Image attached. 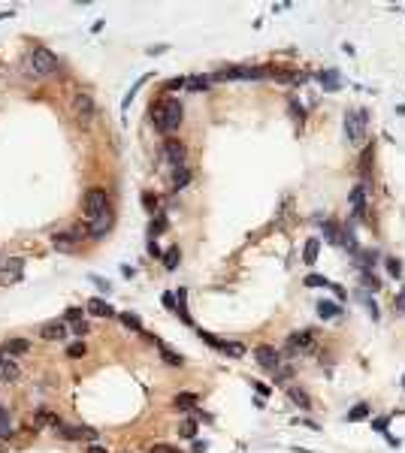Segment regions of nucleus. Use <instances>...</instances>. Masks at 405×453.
<instances>
[{"label": "nucleus", "instance_id": "nucleus-1", "mask_svg": "<svg viewBox=\"0 0 405 453\" xmlns=\"http://www.w3.org/2000/svg\"><path fill=\"white\" fill-rule=\"evenodd\" d=\"M182 115H185V106L178 103V97H164L158 106H151V121L161 133H175L182 124Z\"/></svg>", "mask_w": 405, "mask_h": 453}, {"label": "nucleus", "instance_id": "nucleus-2", "mask_svg": "<svg viewBox=\"0 0 405 453\" xmlns=\"http://www.w3.org/2000/svg\"><path fill=\"white\" fill-rule=\"evenodd\" d=\"M58 55L55 52H49L46 46H36L28 52V58H25V73L28 76H34V79H46V76H52V73H58Z\"/></svg>", "mask_w": 405, "mask_h": 453}, {"label": "nucleus", "instance_id": "nucleus-3", "mask_svg": "<svg viewBox=\"0 0 405 453\" xmlns=\"http://www.w3.org/2000/svg\"><path fill=\"white\" fill-rule=\"evenodd\" d=\"M366 124H369L366 109H351V112H345V139H348V145H354V148L363 145V139H366Z\"/></svg>", "mask_w": 405, "mask_h": 453}, {"label": "nucleus", "instance_id": "nucleus-4", "mask_svg": "<svg viewBox=\"0 0 405 453\" xmlns=\"http://www.w3.org/2000/svg\"><path fill=\"white\" fill-rule=\"evenodd\" d=\"M314 351V332L311 329H303V332H290L287 335V345H284V354L287 359H297L303 354H311Z\"/></svg>", "mask_w": 405, "mask_h": 453}, {"label": "nucleus", "instance_id": "nucleus-5", "mask_svg": "<svg viewBox=\"0 0 405 453\" xmlns=\"http://www.w3.org/2000/svg\"><path fill=\"white\" fill-rule=\"evenodd\" d=\"M109 209H112V202H109V194L103 188H91L85 194V218H88V224L97 221L103 212H109Z\"/></svg>", "mask_w": 405, "mask_h": 453}, {"label": "nucleus", "instance_id": "nucleus-6", "mask_svg": "<svg viewBox=\"0 0 405 453\" xmlns=\"http://www.w3.org/2000/svg\"><path fill=\"white\" fill-rule=\"evenodd\" d=\"M266 66H224L212 76V82H227V79H266Z\"/></svg>", "mask_w": 405, "mask_h": 453}, {"label": "nucleus", "instance_id": "nucleus-7", "mask_svg": "<svg viewBox=\"0 0 405 453\" xmlns=\"http://www.w3.org/2000/svg\"><path fill=\"white\" fill-rule=\"evenodd\" d=\"M61 438H67V441H97V429H91V426H67V423H58V429H55Z\"/></svg>", "mask_w": 405, "mask_h": 453}, {"label": "nucleus", "instance_id": "nucleus-8", "mask_svg": "<svg viewBox=\"0 0 405 453\" xmlns=\"http://www.w3.org/2000/svg\"><path fill=\"white\" fill-rule=\"evenodd\" d=\"M161 157H164V163H169V166H185V157H188V148L178 142V139H167L164 142V151H161Z\"/></svg>", "mask_w": 405, "mask_h": 453}, {"label": "nucleus", "instance_id": "nucleus-9", "mask_svg": "<svg viewBox=\"0 0 405 453\" xmlns=\"http://www.w3.org/2000/svg\"><path fill=\"white\" fill-rule=\"evenodd\" d=\"M254 359H257L260 369H266V372H272V375L281 369V354H278L275 348H269V345H260V348L254 351Z\"/></svg>", "mask_w": 405, "mask_h": 453}, {"label": "nucleus", "instance_id": "nucleus-10", "mask_svg": "<svg viewBox=\"0 0 405 453\" xmlns=\"http://www.w3.org/2000/svg\"><path fill=\"white\" fill-rule=\"evenodd\" d=\"M82 236H85L82 227H76V230H70V233H55V236H52V248H55V251H76V245L82 242Z\"/></svg>", "mask_w": 405, "mask_h": 453}, {"label": "nucleus", "instance_id": "nucleus-11", "mask_svg": "<svg viewBox=\"0 0 405 453\" xmlns=\"http://www.w3.org/2000/svg\"><path fill=\"white\" fill-rule=\"evenodd\" d=\"M18 375H21L18 363L9 354H3V348H0V384H12V381H18Z\"/></svg>", "mask_w": 405, "mask_h": 453}, {"label": "nucleus", "instance_id": "nucleus-12", "mask_svg": "<svg viewBox=\"0 0 405 453\" xmlns=\"http://www.w3.org/2000/svg\"><path fill=\"white\" fill-rule=\"evenodd\" d=\"M67 321H49V324L39 326V335L46 338V342H64L67 338Z\"/></svg>", "mask_w": 405, "mask_h": 453}, {"label": "nucleus", "instance_id": "nucleus-13", "mask_svg": "<svg viewBox=\"0 0 405 453\" xmlns=\"http://www.w3.org/2000/svg\"><path fill=\"white\" fill-rule=\"evenodd\" d=\"M112 221H115V215H112V209L109 212H103L97 221H91L88 224V233H91V239H103L109 230H112Z\"/></svg>", "mask_w": 405, "mask_h": 453}, {"label": "nucleus", "instance_id": "nucleus-14", "mask_svg": "<svg viewBox=\"0 0 405 453\" xmlns=\"http://www.w3.org/2000/svg\"><path fill=\"white\" fill-rule=\"evenodd\" d=\"M366 185H357L354 191H351V209H354V218L357 221H363L366 218Z\"/></svg>", "mask_w": 405, "mask_h": 453}, {"label": "nucleus", "instance_id": "nucleus-15", "mask_svg": "<svg viewBox=\"0 0 405 453\" xmlns=\"http://www.w3.org/2000/svg\"><path fill=\"white\" fill-rule=\"evenodd\" d=\"M209 85H212V76L194 73V76H188V82H185V91H191V94H202V91H209Z\"/></svg>", "mask_w": 405, "mask_h": 453}, {"label": "nucleus", "instance_id": "nucleus-16", "mask_svg": "<svg viewBox=\"0 0 405 453\" xmlns=\"http://www.w3.org/2000/svg\"><path fill=\"white\" fill-rule=\"evenodd\" d=\"M175 314H178V321H182V324L194 326L191 314H188V290H185V287H178V293H175Z\"/></svg>", "mask_w": 405, "mask_h": 453}, {"label": "nucleus", "instance_id": "nucleus-17", "mask_svg": "<svg viewBox=\"0 0 405 453\" xmlns=\"http://www.w3.org/2000/svg\"><path fill=\"white\" fill-rule=\"evenodd\" d=\"M21 269H25V260H6V266L0 269V278L3 281H18L21 278Z\"/></svg>", "mask_w": 405, "mask_h": 453}, {"label": "nucleus", "instance_id": "nucleus-18", "mask_svg": "<svg viewBox=\"0 0 405 453\" xmlns=\"http://www.w3.org/2000/svg\"><path fill=\"white\" fill-rule=\"evenodd\" d=\"M31 351V342L28 338H6L3 342V354H9V356H21V354H28Z\"/></svg>", "mask_w": 405, "mask_h": 453}, {"label": "nucleus", "instance_id": "nucleus-19", "mask_svg": "<svg viewBox=\"0 0 405 453\" xmlns=\"http://www.w3.org/2000/svg\"><path fill=\"white\" fill-rule=\"evenodd\" d=\"M88 311L94 314V318H112L115 314V308L106 302V299H100V296H94V299H88Z\"/></svg>", "mask_w": 405, "mask_h": 453}, {"label": "nucleus", "instance_id": "nucleus-20", "mask_svg": "<svg viewBox=\"0 0 405 453\" xmlns=\"http://www.w3.org/2000/svg\"><path fill=\"white\" fill-rule=\"evenodd\" d=\"M76 112H79V121H91V115H94V103H91V97L88 94H79L76 97Z\"/></svg>", "mask_w": 405, "mask_h": 453}, {"label": "nucleus", "instance_id": "nucleus-21", "mask_svg": "<svg viewBox=\"0 0 405 453\" xmlns=\"http://www.w3.org/2000/svg\"><path fill=\"white\" fill-rule=\"evenodd\" d=\"M318 79H321V88L324 91H339L342 88V76H339L336 70H321Z\"/></svg>", "mask_w": 405, "mask_h": 453}, {"label": "nucleus", "instance_id": "nucleus-22", "mask_svg": "<svg viewBox=\"0 0 405 453\" xmlns=\"http://www.w3.org/2000/svg\"><path fill=\"white\" fill-rule=\"evenodd\" d=\"M318 314H321L324 321H333V318L342 314V305L333 302V299H321V302H318Z\"/></svg>", "mask_w": 405, "mask_h": 453}, {"label": "nucleus", "instance_id": "nucleus-23", "mask_svg": "<svg viewBox=\"0 0 405 453\" xmlns=\"http://www.w3.org/2000/svg\"><path fill=\"white\" fill-rule=\"evenodd\" d=\"M158 348H161V356H164V363H169V366H185V356L178 354V351H172L169 345L158 342Z\"/></svg>", "mask_w": 405, "mask_h": 453}, {"label": "nucleus", "instance_id": "nucleus-24", "mask_svg": "<svg viewBox=\"0 0 405 453\" xmlns=\"http://www.w3.org/2000/svg\"><path fill=\"white\" fill-rule=\"evenodd\" d=\"M324 239L330 245H342V230H339L336 221H324Z\"/></svg>", "mask_w": 405, "mask_h": 453}, {"label": "nucleus", "instance_id": "nucleus-25", "mask_svg": "<svg viewBox=\"0 0 405 453\" xmlns=\"http://www.w3.org/2000/svg\"><path fill=\"white\" fill-rule=\"evenodd\" d=\"M188 182H191V169H188V166H178V169L172 172V191L188 188Z\"/></svg>", "mask_w": 405, "mask_h": 453}, {"label": "nucleus", "instance_id": "nucleus-26", "mask_svg": "<svg viewBox=\"0 0 405 453\" xmlns=\"http://www.w3.org/2000/svg\"><path fill=\"white\" fill-rule=\"evenodd\" d=\"M172 405H175L178 411H191V408L197 405V393H178V396L172 399Z\"/></svg>", "mask_w": 405, "mask_h": 453}, {"label": "nucleus", "instance_id": "nucleus-27", "mask_svg": "<svg viewBox=\"0 0 405 453\" xmlns=\"http://www.w3.org/2000/svg\"><path fill=\"white\" fill-rule=\"evenodd\" d=\"M318 254H321V242H318V239H308V242H305V248H303V263L311 266V263L318 260Z\"/></svg>", "mask_w": 405, "mask_h": 453}, {"label": "nucleus", "instance_id": "nucleus-28", "mask_svg": "<svg viewBox=\"0 0 405 453\" xmlns=\"http://www.w3.org/2000/svg\"><path fill=\"white\" fill-rule=\"evenodd\" d=\"M287 396H290V399H294V402H297V405H300L303 411H308V408H311V396H308L305 390H300V387H290V390H287Z\"/></svg>", "mask_w": 405, "mask_h": 453}, {"label": "nucleus", "instance_id": "nucleus-29", "mask_svg": "<svg viewBox=\"0 0 405 453\" xmlns=\"http://www.w3.org/2000/svg\"><path fill=\"white\" fill-rule=\"evenodd\" d=\"M167 227H169L167 215H164V212H158V218H154V221L148 224V236H151V239H158V236H161V233H164Z\"/></svg>", "mask_w": 405, "mask_h": 453}, {"label": "nucleus", "instance_id": "nucleus-30", "mask_svg": "<svg viewBox=\"0 0 405 453\" xmlns=\"http://www.w3.org/2000/svg\"><path fill=\"white\" fill-rule=\"evenodd\" d=\"M12 432H15V429H12V417H9V411L0 405V441H3V438H9Z\"/></svg>", "mask_w": 405, "mask_h": 453}, {"label": "nucleus", "instance_id": "nucleus-31", "mask_svg": "<svg viewBox=\"0 0 405 453\" xmlns=\"http://www.w3.org/2000/svg\"><path fill=\"white\" fill-rule=\"evenodd\" d=\"M372 411V405H366V402H360V405H354L351 411H348V423H357V420H366Z\"/></svg>", "mask_w": 405, "mask_h": 453}, {"label": "nucleus", "instance_id": "nucleus-32", "mask_svg": "<svg viewBox=\"0 0 405 453\" xmlns=\"http://www.w3.org/2000/svg\"><path fill=\"white\" fill-rule=\"evenodd\" d=\"M178 263H182V251L178 248H169L167 254H164V266L172 272V269H178Z\"/></svg>", "mask_w": 405, "mask_h": 453}, {"label": "nucleus", "instance_id": "nucleus-33", "mask_svg": "<svg viewBox=\"0 0 405 453\" xmlns=\"http://www.w3.org/2000/svg\"><path fill=\"white\" fill-rule=\"evenodd\" d=\"M221 351L227 356H233V359H242V356H245V345H239V342H224Z\"/></svg>", "mask_w": 405, "mask_h": 453}, {"label": "nucleus", "instance_id": "nucleus-34", "mask_svg": "<svg viewBox=\"0 0 405 453\" xmlns=\"http://www.w3.org/2000/svg\"><path fill=\"white\" fill-rule=\"evenodd\" d=\"M121 324L127 326V329H133V332H145V329H142V321H139L136 314H130V311H124V314H121Z\"/></svg>", "mask_w": 405, "mask_h": 453}, {"label": "nucleus", "instance_id": "nucleus-35", "mask_svg": "<svg viewBox=\"0 0 405 453\" xmlns=\"http://www.w3.org/2000/svg\"><path fill=\"white\" fill-rule=\"evenodd\" d=\"M145 82H148V76H139V79H136V85H133V88H130V91H127V97L121 100V109H124V112H127V106H130V100L136 97V91H139V88H142Z\"/></svg>", "mask_w": 405, "mask_h": 453}, {"label": "nucleus", "instance_id": "nucleus-36", "mask_svg": "<svg viewBox=\"0 0 405 453\" xmlns=\"http://www.w3.org/2000/svg\"><path fill=\"white\" fill-rule=\"evenodd\" d=\"M197 335H200L209 348H215V351H221V348H224V342H221V338H215V335H212V332H206V329H197Z\"/></svg>", "mask_w": 405, "mask_h": 453}, {"label": "nucleus", "instance_id": "nucleus-37", "mask_svg": "<svg viewBox=\"0 0 405 453\" xmlns=\"http://www.w3.org/2000/svg\"><path fill=\"white\" fill-rule=\"evenodd\" d=\"M67 356H70V359H82V356H85V342L79 338V342L67 345Z\"/></svg>", "mask_w": 405, "mask_h": 453}, {"label": "nucleus", "instance_id": "nucleus-38", "mask_svg": "<svg viewBox=\"0 0 405 453\" xmlns=\"http://www.w3.org/2000/svg\"><path fill=\"white\" fill-rule=\"evenodd\" d=\"M178 435L182 438H197V420H185L178 426Z\"/></svg>", "mask_w": 405, "mask_h": 453}, {"label": "nucleus", "instance_id": "nucleus-39", "mask_svg": "<svg viewBox=\"0 0 405 453\" xmlns=\"http://www.w3.org/2000/svg\"><path fill=\"white\" fill-rule=\"evenodd\" d=\"M303 284H305V287H330V281H327L324 275H314V272H311V275H305Z\"/></svg>", "mask_w": 405, "mask_h": 453}, {"label": "nucleus", "instance_id": "nucleus-40", "mask_svg": "<svg viewBox=\"0 0 405 453\" xmlns=\"http://www.w3.org/2000/svg\"><path fill=\"white\" fill-rule=\"evenodd\" d=\"M387 272L393 278H402V260L399 257H387Z\"/></svg>", "mask_w": 405, "mask_h": 453}, {"label": "nucleus", "instance_id": "nucleus-41", "mask_svg": "<svg viewBox=\"0 0 405 453\" xmlns=\"http://www.w3.org/2000/svg\"><path fill=\"white\" fill-rule=\"evenodd\" d=\"M70 332L79 335V338H85V335L91 332V326H88V321H76V324H70Z\"/></svg>", "mask_w": 405, "mask_h": 453}, {"label": "nucleus", "instance_id": "nucleus-42", "mask_svg": "<svg viewBox=\"0 0 405 453\" xmlns=\"http://www.w3.org/2000/svg\"><path fill=\"white\" fill-rule=\"evenodd\" d=\"M372 154H375V148H372V145H366V148H363V157H360V172H363V175H369V161H372Z\"/></svg>", "mask_w": 405, "mask_h": 453}, {"label": "nucleus", "instance_id": "nucleus-43", "mask_svg": "<svg viewBox=\"0 0 405 453\" xmlns=\"http://www.w3.org/2000/svg\"><path fill=\"white\" fill-rule=\"evenodd\" d=\"M64 321H67V324H76V321H85V311L73 305V308H67V314H64Z\"/></svg>", "mask_w": 405, "mask_h": 453}, {"label": "nucleus", "instance_id": "nucleus-44", "mask_svg": "<svg viewBox=\"0 0 405 453\" xmlns=\"http://www.w3.org/2000/svg\"><path fill=\"white\" fill-rule=\"evenodd\" d=\"M360 278H363V287H369V290H378V287H381V281H378V278L372 275L369 269H366V272H363Z\"/></svg>", "mask_w": 405, "mask_h": 453}, {"label": "nucleus", "instance_id": "nucleus-45", "mask_svg": "<svg viewBox=\"0 0 405 453\" xmlns=\"http://www.w3.org/2000/svg\"><path fill=\"white\" fill-rule=\"evenodd\" d=\"M91 284H97V290H103V293H106V296L112 293V284H109L106 278H100V275H91Z\"/></svg>", "mask_w": 405, "mask_h": 453}, {"label": "nucleus", "instance_id": "nucleus-46", "mask_svg": "<svg viewBox=\"0 0 405 453\" xmlns=\"http://www.w3.org/2000/svg\"><path fill=\"white\" fill-rule=\"evenodd\" d=\"M185 82H188L185 76H175V79H169V82H167V91H182V88H185Z\"/></svg>", "mask_w": 405, "mask_h": 453}, {"label": "nucleus", "instance_id": "nucleus-47", "mask_svg": "<svg viewBox=\"0 0 405 453\" xmlns=\"http://www.w3.org/2000/svg\"><path fill=\"white\" fill-rule=\"evenodd\" d=\"M142 206H145L148 212H154V215H158V196H151V194H142Z\"/></svg>", "mask_w": 405, "mask_h": 453}, {"label": "nucleus", "instance_id": "nucleus-48", "mask_svg": "<svg viewBox=\"0 0 405 453\" xmlns=\"http://www.w3.org/2000/svg\"><path fill=\"white\" fill-rule=\"evenodd\" d=\"M148 453H182L178 447H169V444H154Z\"/></svg>", "mask_w": 405, "mask_h": 453}, {"label": "nucleus", "instance_id": "nucleus-49", "mask_svg": "<svg viewBox=\"0 0 405 453\" xmlns=\"http://www.w3.org/2000/svg\"><path fill=\"white\" fill-rule=\"evenodd\" d=\"M393 305H396V311H399V314H405V287L399 290V296L393 299Z\"/></svg>", "mask_w": 405, "mask_h": 453}, {"label": "nucleus", "instance_id": "nucleus-50", "mask_svg": "<svg viewBox=\"0 0 405 453\" xmlns=\"http://www.w3.org/2000/svg\"><path fill=\"white\" fill-rule=\"evenodd\" d=\"M164 305L169 311H175V293H164Z\"/></svg>", "mask_w": 405, "mask_h": 453}, {"label": "nucleus", "instance_id": "nucleus-51", "mask_svg": "<svg viewBox=\"0 0 405 453\" xmlns=\"http://www.w3.org/2000/svg\"><path fill=\"white\" fill-rule=\"evenodd\" d=\"M290 112H294L297 121H303V106H297V100H290Z\"/></svg>", "mask_w": 405, "mask_h": 453}, {"label": "nucleus", "instance_id": "nucleus-52", "mask_svg": "<svg viewBox=\"0 0 405 453\" xmlns=\"http://www.w3.org/2000/svg\"><path fill=\"white\" fill-rule=\"evenodd\" d=\"M148 254H151V257H164V254H161V248H158V242H154V239H148Z\"/></svg>", "mask_w": 405, "mask_h": 453}, {"label": "nucleus", "instance_id": "nucleus-53", "mask_svg": "<svg viewBox=\"0 0 405 453\" xmlns=\"http://www.w3.org/2000/svg\"><path fill=\"white\" fill-rule=\"evenodd\" d=\"M387 423H390V417H378V420L372 423V426H375L378 432H384V429H387Z\"/></svg>", "mask_w": 405, "mask_h": 453}, {"label": "nucleus", "instance_id": "nucleus-54", "mask_svg": "<svg viewBox=\"0 0 405 453\" xmlns=\"http://www.w3.org/2000/svg\"><path fill=\"white\" fill-rule=\"evenodd\" d=\"M209 450V444L206 441H194V453H206Z\"/></svg>", "mask_w": 405, "mask_h": 453}, {"label": "nucleus", "instance_id": "nucleus-55", "mask_svg": "<svg viewBox=\"0 0 405 453\" xmlns=\"http://www.w3.org/2000/svg\"><path fill=\"white\" fill-rule=\"evenodd\" d=\"M254 390L260 393V399H263V396H269V387H263V384H257V381H254Z\"/></svg>", "mask_w": 405, "mask_h": 453}, {"label": "nucleus", "instance_id": "nucleus-56", "mask_svg": "<svg viewBox=\"0 0 405 453\" xmlns=\"http://www.w3.org/2000/svg\"><path fill=\"white\" fill-rule=\"evenodd\" d=\"M330 287H333V293H336L339 299H345V290H342V287H339V284H333V281H330Z\"/></svg>", "mask_w": 405, "mask_h": 453}, {"label": "nucleus", "instance_id": "nucleus-57", "mask_svg": "<svg viewBox=\"0 0 405 453\" xmlns=\"http://www.w3.org/2000/svg\"><path fill=\"white\" fill-rule=\"evenodd\" d=\"M88 453H109V450H106V447H100V444H91V447H88Z\"/></svg>", "mask_w": 405, "mask_h": 453}, {"label": "nucleus", "instance_id": "nucleus-58", "mask_svg": "<svg viewBox=\"0 0 405 453\" xmlns=\"http://www.w3.org/2000/svg\"><path fill=\"white\" fill-rule=\"evenodd\" d=\"M6 260H9V257H6V251H3V248H0V269H3V266H6Z\"/></svg>", "mask_w": 405, "mask_h": 453}, {"label": "nucleus", "instance_id": "nucleus-59", "mask_svg": "<svg viewBox=\"0 0 405 453\" xmlns=\"http://www.w3.org/2000/svg\"><path fill=\"white\" fill-rule=\"evenodd\" d=\"M0 18H9V12H0Z\"/></svg>", "mask_w": 405, "mask_h": 453}, {"label": "nucleus", "instance_id": "nucleus-60", "mask_svg": "<svg viewBox=\"0 0 405 453\" xmlns=\"http://www.w3.org/2000/svg\"><path fill=\"white\" fill-rule=\"evenodd\" d=\"M402 390H405V375H402Z\"/></svg>", "mask_w": 405, "mask_h": 453}]
</instances>
